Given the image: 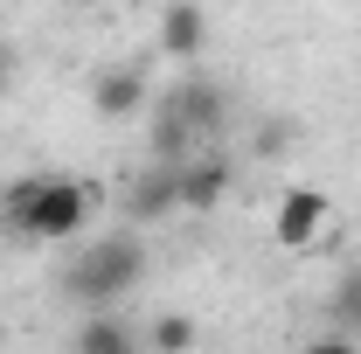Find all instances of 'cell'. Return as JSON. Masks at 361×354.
<instances>
[{"label":"cell","instance_id":"obj_1","mask_svg":"<svg viewBox=\"0 0 361 354\" xmlns=\"http://www.w3.org/2000/svg\"><path fill=\"white\" fill-rule=\"evenodd\" d=\"M0 216H7V229H21L35 243H70L90 222V188L84 181H56V174H28L0 195Z\"/></svg>","mask_w":361,"mask_h":354},{"label":"cell","instance_id":"obj_2","mask_svg":"<svg viewBox=\"0 0 361 354\" xmlns=\"http://www.w3.org/2000/svg\"><path fill=\"white\" fill-rule=\"evenodd\" d=\"M139 271H146V250H139V236H97L90 250H77L70 257V271H63V292L77 299V306L90 312H111L126 292L139 285Z\"/></svg>","mask_w":361,"mask_h":354},{"label":"cell","instance_id":"obj_3","mask_svg":"<svg viewBox=\"0 0 361 354\" xmlns=\"http://www.w3.org/2000/svg\"><path fill=\"white\" fill-rule=\"evenodd\" d=\"M326 222H334V202H326V188H285L278 195V216H271V236L285 243V250H313L319 236H326Z\"/></svg>","mask_w":361,"mask_h":354},{"label":"cell","instance_id":"obj_4","mask_svg":"<svg viewBox=\"0 0 361 354\" xmlns=\"http://www.w3.org/2000/svg\"><path fill=\"white\" fill-rule=\"evenodd\" d=\"M223 195H229V160H223V153H195V160H180V209L209 216Z\"/></svg>","mask_w":361,"mask_h":354},{"label":"cell","instance_id":"obj_5","mask_svg":"<svg viewBox=\"0 0 361 354\" xmlns=\"http://www.w3.org/2000/svg\"><path fill=\"white\" fill-rule=\"evenodd\" d=\"M167 209H180V167H146V174L126 188V216L133 222H153V216H167Z\"/></svg>","mask_w":361,"mask_h":354},{"label":"cell","instance_id":"obj_6","mask_svg":"<svg viewBox=\"0 0 361 354\" xmlns=\"http://www.w3.org/2000/svg\"><path fill=\"white\" fill-rule=\"evenodd\" d=\"M70 348H77V354H146V348H139V334L118 319V312H84Z\"/></svg>","mask_w":361,"mask_h":354},{"label":"cell","instance_id":"obj_7","mask_svg":"<svg viewBox=\"0 0 361 354\" xmlns=\"http://www.w3.org/2000/svg\"><path fill=\"white\" fill-rule=\"evenodd\" d=\"M167 104L180 111V126H188L195 139H216V133H223V90H216V84H202V77H195V84H180Z\"/></svg>","mask_w":361,"mask_h":354},{"label":"cell","instance_id":"obj_8","mask_svg":"<svg viewBox=\"0 0 361 354\" xmlns=\"http://www.w3.org/2000/svg\"><path fill=\"white\" fill-rule=\"evenodd\" d=\"M202 42H209V14H202L195 0H174V7L160 14V49H167V56H202Z\"/></svg>","mask_w":361,"mask_h":354},{"label":"cell","instance_id":"obj_9","mask_svg":"<svg viewBox=\"0 0 361 354\" xmlns=\"http://www.w3.org/2000/svg\"><path fill=\"white\" fill-rule=\"evenodd\" d=\"M90 104H97L104 118H133L139 104H146V77H139V70H97Z\"/></svg>","mask_w":361,"mask_h":354},{"label":"cell","instance_id":"obj_10","mask_svg":"<svg viewBox=\"0 0 361 354\" xmlns=\"http://www.w3.org/2000/svg\"><path fill=\"white\" fill-rule=\"evenodd\" d=\"M153 160H160V167H180V160H195V133L180 126L174 104H160V118H153Z\"/></svg>","mask_w":361,"mask_h":354},{"label":"cell","instance_id":"obj_11","mask_svg":"<svg viewBox=\"0 0 361 354\" xmlns=\"http://www.w3.org/2000/svg\"><path fill=\"white\" fill-rule=\"evenodd\" d=\"M146 348H153V354H195V319H188V312H160Z\"/></svg>","mask_w":361,"mask_h":354},{"label":"cell","instance_id":"obj_12","mask_svg":"<svg viewBox=\"0 0 361 354\" xmlns=\"http://www.w3.org/2000/svg\"><path fill=\"white\" fill-rule=\"evenodd\" d=\"M334 312H341V334L361 326V264L341 271V285H334Z\"/></svg>","mask_w":361,"mask_h":354},{"label":"cell","instance_id":"obj_13","mask_svg":"<svg viewBox=\"0 0 361 354\" xmlns=\"http://www.w3.org/2000/svg\"><path fill=\"white\" fill-rule=\"evenodd\" d=\"M299 354H361V348H355V334H326V341H306Z\"/></svg>","mask_w":361,"mask_h":354},{"label":"cell","instance_id":"obj_14","mask_svg":"<svg viewBox=\"0 0 361 354\" xmlns=\"http://www.w3.org/2000/svg\"><path fill=\"white\" fill-rule=\"evenodd\" d=\"M278 146H285V126H278V118H271L264 133H257V153H278Z\"/></svg>","mask_w":361,"mask_h":354},{"label":"cell","instance_id":"obj_15","mask_svg":"<svg viewBox=\"0 0 361 354\" xmlns=\"http://www.w3.org/2000/svg\"><path fill=\"white\" fill-rule=\"evenodd\" d=\"M0 70H7V56H0Z\"/></svg>","mask_w":361,"mask_h":354}]
</instances>
